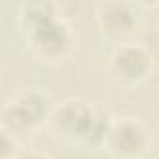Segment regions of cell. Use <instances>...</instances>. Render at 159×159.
I'll return each mask as SVG.
<instances>
[{
    "label": "cell",
    "mask_w": 159,
    "mask_h": 159,
    "mask_svg": "<svg viewBox=\"0 0 159 159\" xmlns=\"http://www.w3.org/2000/svg\"><path fill=\"white\" fill-rule=\"evenodd\" d=\"M21 144L11 133L0 129V159H17L21 153Z\"/></svg>",
    "instance_id": "ba28073f"
},
{
    "label": "cell",
    "mask_w": 159,
    "mask_h": 159,
    "mask_svg": "<svg viewBox=\"0 0 159 159\" xmlns=\"http://www.w3.org/2000/svg\"><path fill=\"white\" fill-rule=\"evenodd\" d=\"M62 17L60 4L52 2V0H32V2H25L19 8L17 23L21 28V34H30L56 19Z\"/></svg>",
    "instance_id": "52a82bcc"
},
{
    "label": "cell",
    "mask_w": 159,
    "mask_h": 159,
    "mask_svg": "<svg viewBox=\"0 0 159 159\" xmlns=\"http://www.w3.org/2000/svg\"><path fill=\"white\" fill-rule=\"evenodd\" d=\"M112 120L111 112L96 101L67 98L56 103L49 129L64 142L83 148H103Z\"/></svg>",
    "instance_id": "6da1fadb"
},
{
    "label": "cell",
    "mask_w": 159,
    "mask_h": 159,
    "mask_svg": "<svg viewBox=\"0 0 159 159\" xmlns=\"http://www.w3.org/2000/svg\"><path fill=\"white\" fill-rule=\"evenodd\" d=\"M152 146V133L133 116L114 118L103 148L112 159H140Z\"/></svg>",
    "instance_id": "277c9868"
},
{
    "label": "cell",
    "mask_w": 159,
    "mask_h": 159,
    "mask_svg": "<svg viewBox=\"0 0 159 159\" xmlns=\"http://www.w3.org/2000/svg\"><path fill=\"white\" fill-rule=\"evenodd\" d=\"M23 39L30 54L47 64L64 62L73 52V47H75V32L64 17L30 34H25Z\"/></svg>",
    "instance_id": "3957f363"
},
{
    "label": "cell",
    "mask_w": 159,
    "mask_h": 159,
    "mask_svg": "<svg viewBox=\"0 0 159 159\" xmlns=\"http://www.w3.org/2000/svg\"><path fill=\"white\" fill-rule=\"evenodd\" d=\"M56 103L41 90L28 88L11 96L0 114V129L11 133L19 142L32 139L43 125H49Z\"/></svg>",
    "instance_id": "7a4b0ae2"
},
{
    "label": "cell",
    "mask_w": 159,
    "mask_h": 159,
    "mask_svg": "<svg viewBox=\"0 0 159 159\" xmlns=\"http://www.w3.org/2000/svg\"><path fill=\"white\" fill-rule=\"evenodd\" d=\"M96 23L105 38L124 43L139 26V15L129 2H103L96 8Z\"/></svg>",
    "instance_id": "8992f818"
},
{
    "label": "cell",
    "mask_w": 159,
    "mask_h": 159,
    "mask_svg": "<svg viewBox=\"0 0 159 159\" xmlns=\"http://www.w3.org/2000/svg\"><path fill=\"white\" fill-rule=\"evenodd\" d=\"M17 159H51V155H47L43 152H21L17 155Z\"/></svg>",
    "instance_id": "30bf717a"
},
{
    "label": "cell",
    "mask_w": 159,
    "mask_h": 159,
    "mask_svg": "<svg viewBox=\"0 0 159 159\" xmlns=\"http://www.w3.org/2000/svg\"><path fill=\"white\" fill-rule=\"evenodd\" d=\"M140 45H142V49L148 52V56L152 58V62H153V64H159V28L148 30V32L142 36Z\"/></svg>",
    "instance_id": "9c48e42d"
},
{
    "label": "cell",
    "mask_w": 159,
    "mask_h": 159,
    "mask_svg": "<svg viewBox=\"0 0 159 159\" xmlns=\"http://www.w3.org/2000/svg\"><path fill=\"white\" fill-rule=\"evenodd\" d=\"M153 67L152 58L140 43L124 41L118 43L109 58V71L114 81L124 86H137L150 77Z\"/></svg>",
    "instance_id": "5b68a950"
}]
</instances>
